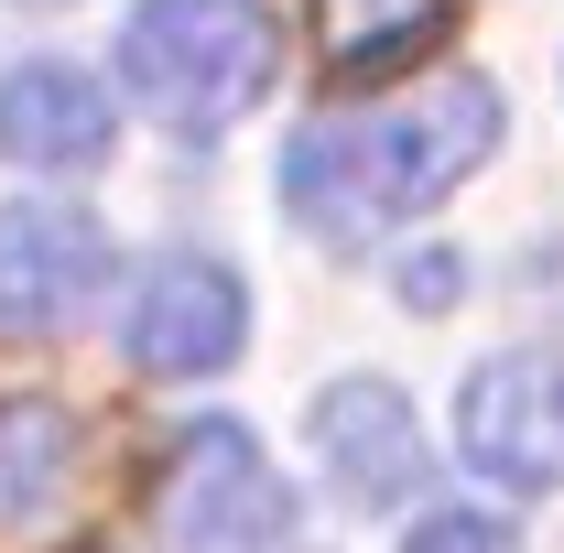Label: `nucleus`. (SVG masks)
I'll return each instance as SVG.
<instances>
[{
    "instance_id": "nucleus-1",
    "label": "nucleus",
    "mask_w": 564,
    "mask_h": 553,
    "mask_svg": "<svg viewBox=\"0 0 564 553\" xmlns=\"http://www.w3.org/2000/svg\"><path fill=\"white\" fill-rule=\"evenodd\" d=\"M499 152V87L489 76H434L423 98H369L326 109L282 141V217L315 250H369L423 207H445L478 163Z\"/></svg>"
},
{
    "instance_id": "nucleus-2",
    "label": "nucleus",
    "mask_w": 564,
    "mask_h": 553,
    "mask_svg": "<svg viewBox=\"0 0 564 553\" xmlns=\"http://www.w3.org/2000/svg\"><path fill=\"white\" fill-rule=\"evenodd\" d=\"M109 66L174 141H217L272 98L282 22H272V0H131Z\"/></svg>"
},
{
    "instance_id": "nucleus-3",
    "label": "nucleus",
    "mask_w": 564,
    "mask_h": 553,
    "mask_svg": "<svg viewBox=\"0 0 564 553\" xmlns=\"http://www.w3.org/2000/svg\"><path fill=\"white\" fill-rule=\"evenodd\" d=\"M163 532H174V553H293V488H282V467L261 456L250 423L207 413L174 445Z\"/></svg>"
},
{
    "instance_id": "nucleus-4",
    "label": "nucleus",
    "mask_w": 564,
    "mask_h": 553,
    "mask_svg": "<svg viewBox=\"0 0 564 553\" xmlns=\"http://www.w3.org/2000/svg\"><path fill=\"white\" fill-rule=\"evenodd\" d=\"M109 228L66 196H22L0 207V337H76L109 304Z\"/></svg>"
},
{
    "instance_id": "nucleus-5",
    "label": "nucleus",
    "mask_w": 564,
    "mask_h": 553,
    "mask_svg": "<svg viewBox=\"0 0 564 553\" xmlns=\"http://www.w3.org/2000/svg\"><path fill=\"white\" fill-rule=\"evenodd\" d=\"M120 347H131L141 380H217L250 347V293L207 250H163L141 272V293L120 304Z\"/></svg>"
},
{
    "instance_id": "nucleus-6",
    "label": "nucleus",
    "mask_w": 564,
    "mask_h": 553,
    "mask_svg": "<svg viewBox=\"0 0 564 553\" xmlns=\"http://www.w3.org/2000/svg\"><path fill=\"white\" fill-rule=\"evenodd\" d=\"M456 456L499 488H564V369L543 347H499L456 391Z\"/></svg>"
},
{
    "instance_id": "nucleus-7",
    "label": "nucleus",
    "mask_w": 564,
    "mask_h": 553,
    "mask_svg": "<svg viewBox=\"0 0 564 553\" xmlns=\"http://www.w3.org/2000/svg\"><path fill=\"white\" fill-rule=\"evenodd\" d=\"M304 445L348 510H402L423 488V423L402 402V380H326L304 413Z\"/></svg>"
},
{
    "instance_id": "nucleus-8",
    "label": "nucleus",
    "mask_w": 564,
    "mask_h": 553,
    "mask_svg": "<svg viewBox=\"0 0 564 553\" xmlns=\"http://www.w3.org/2000/svg\"><path fill=\"white\" fill-rule=\"evenodd\" d=\"M109 141H120V109H109V87L66 55H33V66L0 76V163H22V174H87V163H109Z\"/></svg>"
},
{
    "instance_id": "nucleus-9",
    "label": "nucleus",
    "mask_w": 564,
    "mask_h": 553,
    "mask_svg": "<svg viewBox=\"0 0 564 553\" xmlns=\"http://www.w3.org/2000/svg\"><path fill=\"white\" fill-rule=\"evenodd\" d=\"M76 488V413L44 391H0V543L44 532Z\"/></svg>"
},
{
    "instance_id": "nucleus-10",
    "label": "nucleus",
    "mask_w": 564,
    "mask_h": 553,
    "mask_svg": "<svg viewBox=\"0 0 564 553\" xmlns=\"http://www.w3.org/2000/svg\"><path fill=\"white\" fill-rule=\"evenodd\" d=\"M304 11H315V44H326L337 76L413 66L423 44H434V22H445V0H304Z\"/></svg>"
},
{
    "instance_id": "nucleus-11",
    "label": "nucleus",
    "mask_w": 564,
    "mask_h": 553,
    "mask_svg": "<svg viewBox=\"0 0 564 553\" xmlns=\"http://www.w3.org/2000/svg\"><path fill=\"white\" fill-rule=\"evenodd\" d=\"M402 553H521V532L499 510H478V499H434L413 532H402Z\"/></svg>"
},
{
    "instance_id": "nucleus-12",
    "label": "nucleus",
    "mask_w": 564,
    "mask_h": 553,
    "mask_svg": "<svg viewBox=\"0 0 564 553\" xmlns=\"http://www.w3.org/2000/svg\"><path fill=\"white\" fill-rule=\"evenodd\" d=\"M456 293H467V261H456V250H423V261H402V304H413V315H445Z\"/></svg>"
},
{
    "instance_id": "nucleus-13",
    "label": "nucleus",
    "mask_w": 564,
    "mask_h": 553,
    "mask_svg": "<svg viewBox=\"0 0 564 553\" xmlns=\"http://www.w3.org/2000/svg\"><path fill=\"white\" fill-rule=\"evenodd\" d=\"M22 11H55V0H22Z\"/></svg>"
}]
</instances>
